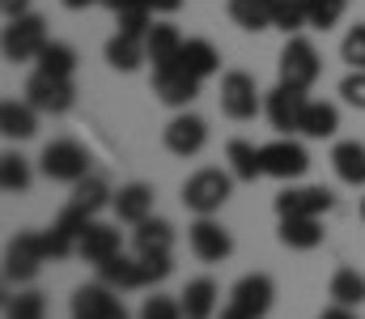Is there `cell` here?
I'll return each instance as SVG.
<instances>
[{"label": "cell", "instance_id": "obj_1", "mask_svg": "<svg viewBox=\"0 0 365 319\" xmlns=\"http://www.w3.org/2000/svg\"><path fill=\"white\" fill-rule=\"evenodd\" d=\"M38 171L47 175V179H56V183H81L86 175L93 171V158L90 149L81 145V141H73V136H60V141H51L47 149H43V158H38Z\"/></svg>", "mask_w": 365, "mask_h": 319}, {"label": "cell", "instance_id": "obj_2", "mask_svg": "<svg viewBox=\"0 0 365 319\" xmlns=\"http://www.w3.org/2000/svg\"><path fill=\"white\" fill-rule=\"evenodd\" d=\"M230 192H234V175L230 171H217V166H204V171H195L182 183V205L195 213V217H212V213H221V205L230 201Z\"/></svg>", "mask_w": 365, "mask_h": 319}, {"label": "cell", "instance_id": "obj_3", "mask_svg": "<svg viewBox=\"0 0 365 319\" xmlns=\"http://www.w3.org/2000/svg\"><path fill=\"white\" fill-rule=\"evenodd\" d=\"M276 73H280V86H293V90H306V94H310V86H314L319 73H323V60H319V51H314L310 39L289 34V43L280 47Z\"/></svg>", "mask_w": 365, "mask_h": 319}, {"label": "cell", "instance_id": "obj_4", "mask_svg": "<svg viewBox=\"0 0 365 319\" xmlns=\"http://www.w3.org/2000/svg\"><path fill=\"white\" fill-rule=\"evenodd\" d=\"M276 303V285L268 273H247L234 290H230V303H225V311L221 319H264L272 311Z\"/></svg>", "mask_w": 365, "mask_h": 319}, {"label": "cell", "instance_id": "obj_5", "mask_svg": "<svg viewBox=\"0 0 365 319\" xmlns=\"http://www.w3.org/2000/svg\"><path fill=\"white\" fill-rule=\"evenodd\" d=\"M47 43H51V34H47V21H43L38 13H21V17H13V21L4 26V39H0L9 64L38 60V51H43Z\"/></svg>", "mask_w": 365, "mask_h": 319}, {"label": "cell", "instance_id": "obj_6", "mask_svg": "<svg viewBox=\"0 0 365 319\" xmlns=\"http://www.w3.org/2000/svg\"><path fill=\"white\" fill-rule=\"evenodd\" d=\"M26 103L38 115H68L77 103V86H73V77H56V73L34 69L26 81Z\"/></svg>", "mask_w": 365, "mask_h": 319}, {"label": "cell", "instance_id": "obj_7", "mask_svg": "<svg viewBox=\"0 0 365 319\" xmlns=\"http://www.w3.org/2000/svg\"><path fill=\"white\" fill-rule=\"evenodd\" d=\"M43 264H47V243H43L38 230H21V234L9 243V251H4V277L17 281V285L34 281Z\"/></svg>", "mask_w": 365, "mask_h": 319}, {"label": "cell", "instance_id": "obj_8", "mask_svg": "<svg viewBox=\"0 0 365 319\" xmlns=\"http://www.w3.org/2000/svg\"><path fill=\"white\" fill-rule=\"evenodd\" d=\"M259 153H264V175L280 179V183H293V179H302L310 171V153L293 136H276L268 145H259Z\"/></svg>", "mask_w": 365, "mask_h": 319}, {"label": "cell", "instance_id": "obj_9", "mask_svg": "<svg viewBox=\"0 0 365 319\" xmlns=\"http://www.w3.org/2000/svg\"><path fill=\"white\" fill-rule=\"evenodd\" d=\"M221 111H225L230 119H238V123H247V119H255V115L264 111L259 86H255V77H251V73L234 69V73H225V77H221Z\"/></svg>", "mask_w": 365, "mask_h": 319}, {"label": "cell", "instance_id": "obj_10", "mask_svg": "<svg viewBox=\"0 0 365 319\" xmlns=\"http://www.w3.org/2000/svg\"><path fill=\"white\" fill-rule=\"evenodd\" d=\"M73 319H132L119 290H110L106 281H90L73 294Z\"/></svg>", "mask_w": 365, "mask_h": 319}, {"label": "cell", "instance_id": "obj_11", "mask_svg": "<svg viewBox=\"0 0 365 319\" xmlns=\"http://www.w3.org/2000/svg\"><path fill=\"white\" fill-rule=\"evenodd\" d=\"M162 141H166V149H170L175 158H195V153L208 145V119L195 115V111H175V119L166 123Z\"/></svg>", "mask_w": 365, "mask_h": 319}, {"label": "cell", "instance_id": "obj_12", "mask_svg": "<svg viewBox=\"0 0 365 319\" xmlns=\"http://www.w3.org/2000/svg\"><path fill=\"white\" fill-rule=\"evenodd\" d=\"M93 217L77 209V205H64V213L51 221V230L43 234V243H47V260H68V255H77V243H81V234H86V226H90Z\"/></svg>", "mask_w": 365, "mask_h": 319}, {"label": "cell", "instance_id": "obj_13", "mask_svg": "<svg viewBox=\"0 0 365 319\" xmlns=\"http://www.w3.org/2000/svg\"><path fill=\"white\" fill-rule=\"evenodd\" d=\"M187 243H191L195 260H204V264H221L234 251V238H230V230L217 217H195L191 230H187Z\"/></svg>", "mask_w": 365, "mask_h": 319}, {"label": "cell", "instance_id": "obj_14", "mask_svg": "<svg viewBox=\"0 0 365 319\" xmlns=\"http://www.w3.org/2000/svg\"><path fill=\"white\" fill-rule=\"evenodd\" d=\"M306 90H293V86H280L276 81V90L264 94V115H268V123H272L280 136H289V132H297L302 128V111H306Z\"/></svg>", "mask_w": 365, "mask_h": 319}, {"label": "cell", "instance_id": "obj_15", "mask_svg": "<svg viewBox=\"0 0 365 319\" xmlns=\"http://www.w3.org/2000/svg\"><path fill=\"white\" fill-rule=\"evenodd\" d=\"M276 217H323V213L336 209V196L327 188H284L276 192Z\"/></svg>", "mask_w": 365, "mask_h": 319}, {"label": "cell", "instance_id": "obj_16", "mask_svg": "<svg viewBox=\"0 0 365 319\" xmlns=\"http://www.w3.org/2000/svg\"><path fill=\"white\" fill-rule=\"evenodd\" d=\"M153 94H158L166 106H175V111H187V106L195 103V94H200V77H191V73L179 69V64L153 69Z\"/></svg>", "mask_w": 365, "mask_h": 319}, {"label": "cell", "instance_id": "obj_17", "mask_svg": "<svg viewBox=\"0 0 365 319\" xmlns=\"http://www.w3.org/2000/svg\"><path fill=\"white\" fill-rule=\"evenodd\" d=\"M119 251H123V234H119V226L98 221V217L86 226V234H81V243H77V255H81V260H90L93 268H98V264H106V260H110V255H119Z\"/></svg>", "mask_w": 365, "mask_h": 319}, {"label": "cell", "instance_id": "obj_18", "mask_svg": "<svg viewBox=\"0 0 365 319\" xmlns=\"http://www.w3.org/2000/svg\"><path fill=\"white\" fill-rule=\"evenodd\" d=\"M110 209H115V217H119L123 226H140L145 217H153V188H149V183H123V188L115 192Z\"/></svg>", "mask_w": 365, "mask_h": 319}, {"label": "cell", "instance_id": "obj_19", "mask_svg": "<svg viewBox=\"0 0 365 319\" xmlns=\"http://www.w3.org/2000/svg\"><path fill=\"white\" fill-rule=\"evenodd\" d=\"M132 247H136V255H170L175 251V226L166 217H145L132 230Z\"/></svg>", "mask_w": 365, "mask_h": 319}, {"label": "cell", "instance_id": "obj_20", "mask_svg": "<svg viewBox=\"0 0 365 319\" xmlns=\"http://www.w3.org/2000/svg\"><path fill=\"white\" fill-rule=\"evenodd\" d=\"M323 217H280V230L276 238L289 247V251H314L323 243Z\"/></svg>", "mask_w": 365, "mask_h": 319}, {"label": "cell", "instance_id": "obj_21", "mask_svg": "<svg viewBox=\"0 0 365 319\" xmlns=\"http://www.w3.org/2000/svg\"><path fill=\"white\" fill-rule=\"evenodd\" d=\"M145 51H149V64L153 69H170V64H179L182 34L170 21H153V30L145 34Z\"/></svg>", "mask_w": 365, "mask_h": 319}, {"label": "cell", "instance_id": "obj_22", "mask_svg": "<svg viewBox=\"0 0 365 319\" xmlns=\"http://www.w3.org/2000/svg\"><path fill=\"white\" fill-rule=\"evenodd\" d=\"M179 69H187V73H191V77H200V81H208V77L221 69V51H217L208 39H182Z\"/></svg>", "mask_w": 365, "mask_h": 319}, {"label": "cell", "instance_id": "obj_23", "mask_svg": "<svg viewBox=\"0 0 365 319\" xmlns=\"http://www.w3.org/2000/svg\"><path fill=\"white\" fill-rule=\"evenodd\" d=\"M331 171L340 183L349 188H365V145L361 141H340L331 149Z\"/></svg>", "mask_w": 365, "mask_h": 319}, {"label": "cell", "instance_id": "obj_24", "mask_svg": "<svg viewBox=\"0 0 365 319\" xmlns=\"http://www.w3.org/2000/svg\"><path fill=\"white\" fill-rule=\"evenodd\" d=\"M102 56H106V64H110L115 73H136V69L149 60V51H145V39H136V34H123V30H119V34L106 43V51H102Z\"/></svg>", "mask_w": 365, "mask_h": 319}, {"label": "cell", "instance_id": "obj_25", "mask_svg": "<svg viewBox=\"0 0 365 319\" xmlns=\"http://www.w3.org/2000/svg\"><path fill=\"white\" fill-rule=\"evenodd\" d=\"M225 162H230V175H234L238 183H255V179L264 175V153H259V145H251V141H230V145H225Z\"/></svg>", "mask_w": 365, "mask_h": 319}, {"label": "cell", "instance_id": "obj_26", "mask_svg": "<svg viewBox=\"0 0 365 319\" xmlns=\"http://www.w3.org/2000/svg\"><path fill=\"white\" fill-rule=\"evenodd\" d=\"M98 281H106L110 290H145L140 281V255H110L106 264H98Z\"/></svg>", "mask_w": 365, "mask_h": 319}, {"label": "cell", "instance_id": "obj_27", "mask_svg": "<svg viewBox=\"0 0 365 319\" xmlns=\"http://www.w3.org/2000/svg\"><path fill=\"white\" fill-rule=\"evenodd\" d=\"M276 4L280 0H230V21L242 30H272L276 26Z\"/></svg>", "mask_w": 365, "mask_h": 319}, {"label": "cell", "instance_id": "obj_28", "mask_svg": "<svg viewBox=\"0 0 365 319\" xmlns=\"http://www.w3.org/2000/svg\"><path fill=\"white\" fill-rule=\"evenodd\" d=\"M302 136H310V141H327V136H336L340 132V111H336V103H306V111H302V128H297Z\"/></svg>", "mask_w": 365, "mask_h": 319}, {"label": "cell", "instance_id": "obj_29", "mask_svg": "<svg viewBox=\"0 0 365 319\" xmlns=\"http://www.w3.org/2000/svg\"><path fill=\"white\" fill-rule=\"evenodd\" d=\"M179 303H182V315L187 319H212V311H217V281H212V277L187 281V290L179 294Z\"/></svg>", "mask_w": 365, "mask_h": 319}, {"label": "cell", "instance_id": "obj_30", "mask_svg": "<svg viewBox=\"0 0 365 319\" xmlns=\"http://www.w3.org/2000/svg\"><path fill=\"white\" fill-rule=\"evenodd\" d=\"M110 201H115L110 183H106L102 175H93V171H90L81 183H73V201H68V205H77V209L86 213V217H98V213L106 209Z\"/></svg>", "mask_w": 365, "mask_h": 319}, {"label": "cell", "instance_id": "obj_31", "mask_svg": "<svg viewBox=\"0 0 365 319\" xmlns=\"http://www.w3.org/2000/svg\"><path fill=\"white\" fill-rule=\"evenodd\" d=\"M0 132L9 136V141H26V136H34L38 132V111L30 103H0Z\"/></svg>", "mask_w": 365, "mask_h": 319}, {"label": "cell", "instance_id": "obj_32", "mask_svg": "<svg viewBox=\"0 0 365 319\" xmlns=\"http://www.w3.org/2000/svg\"><path fill=\"white\" fill-rule=\"evenodd\" d=\"M327 294H331V303H340V307H361L365 303V277L357 268H336V277H331V285H327Z\"/></svg>", "mask_w": 365, "mask_h": 319}, {"label": "cell", "instance_id": "obj_33", "mask_svg": "<svg viewBox=\"0 0 365 319\" xmlns=\"http://www.w3.org/2000/svg\"><path fill=\"white\" fill-rule=\"evenodd\" d=\"M34 69H43V73H56V77H73V73H77V51H73L68 43H56V39H51V43L38 51Z\"/></svg>", "mask_w": 365, "mask_h": 319}, {"label": "cell", "instance_id": "obj_34", "mask_svg": "<svg viewBox=\"0 0 365 319\" xmlns=\"http://www.w3.org/2000/svg\"><path fill=\"white\" fill-rule=\"evenodd\" d=\"M0 188H4L9 196L30 188V162H26L21 153H4V158H0Z\"/></svg>", "mask_w": 365, "mask_h": 319}, {"label": "cell", "instance_id": "obj_35", "mask_svg": "<svg viewBox=\"0 0 365 319\" xmlns=\"http://www.w3.org/2000/svg\"><path fill=\"white\" fill-rule=\"evenodd\" d=\"M344 4H349V0H306V21H310V30H331V26L344 17Z\"/></svg>", "mask_w": 365, "mask_h": 319}, {"label": "cell", "instance_id": "obj_36", "mask_svg": "<svg viewBox=\"0 0 365 319\" xmlns=\"http://www.w3.org/2000/svg\"><path fill=\"white\" fill-rule=\"evenodd\" d=\"M310 21H306V0H280L276 4V26L272 30H284V34H302Z\"/></svg>", "mask_w": 365, "mask_h": 319}, {"label": "cell", "instance_id": "obj_37", "mask_svg": "<svg viewBox=\"0 0 365 319\" xmlns=\"http://www.w3.org/2000/svg\"><path fill=\"white\" fill-rule=\"evenodd\" d=\"M4 315H9V319H47V303H43V294H38V290H26V294L9 298Z\"/></svg>", "mask_w": 365, "mask_h": 319}, {"label": "cell", "instance_id": "obj_38", "mask_svg": "<svg viewBox=\"0 0 365 319\" xmlns=\"http://www.w3.org/2000/svg\"><path fill=\"white\" fill-rule=\"evenodd\" d=\"M340 60H344L349 69H365V21H357V26L344 34V43H340Z\"/></svg>", "mask_w": 365, "mask_h": 319}, {"label": "cell", "instance_id": "obj_39", "mask_svg": "<svg viewBox=\"0 0 365 319\" xmlns=\"http://www.w3.org/2000/svg\"><path fill=\"white\" fill-rule=\"evenodd\" d=\"M140 319H187V315H182V303H179V298L153 294V298H145V307H140Z\"/></svg>", "mask_w": 365, "mask_h": 319}, {"label": "cell", "instance_id": "obj_40", "mask_svg": "<svg viewBox=\"0 0 365 319\" xmlns=\"http://www.w3.org/2000/svg\"><path fill=\"white\" fill-rule=\"evenodd\" d=\"M170 273H175V260L170 255H140V281H145V290L158 285V281H166Z\"/></svg>", "mask_w": 365, "mask_h": 319}, {"label": "cell", "instance_id": "obj_41", "mask_svg": "<svg viewBox=\"0 0 365 319\" xmlns=\"http://www.w3.org/2000/svg\"><path fill=\"white\" fill-rule=\"evenodd\" d=\"M340 98L349 106H357V111H365V69H353V73L340 81Z\"/></svg>", "mask_w": 365, "mask_h": 319}, {"label": "cell", "instance_id": "obj_42", "mask_svg": "<svg viewBox=\"0 0 365 319\" xmlns=\"http://www.w3.org/2000/svg\"><path fill=\"white\" fill-rule=\"evenodd\" d=\"M0 13H4V21H13V17L30 13V0H0Z\"/></svg>", "mask_w": 365, "mask_h": 319}, {"label": "cell", "instance_id": "obj_43", "mask_svg": "<svg viewBox=\"0 0 365 319\" xmlns=\"http://www.w3.org/2000/svg\"><path fill=\"white\" fill-rule=\"evenodd\" d=\"M319 319H357V311H353V307H340V303H331V307H327Z\"/></svg>", "mask_w": 365, "mask_h": 319}, {"label": "cell", "instance_id": "obj_44", "mask_svg": "<svg viewBox=\"0 0 365 319\" xmlns=\"http://www.w3.org/2000/svg\"><path fill=\"white\" fill-rule=\"evenodd\" d=\"M145 4H149L153 13H179L182 9V0H145Z\"/></svg>", "mask_w": 365, "mask_h": 319}, {"label": "cell", "instance_id": "obj_45", "mask_svg": "<svg viewBox=\"0 0 365 319\" xmlns=\"http://www.w3.org/2000/svg\"><path fill=\"white\" fill-rule=\"evenodd\" d=\"M110 13H128V9H136V4H145V0H102Z\"/></svg>", "mask_w": 365, "mask_h": 319}, {"label": "cell", "instance_id": "obj_46", "mask_svg": "<svg viewBox=\"0 0 365 319\" xmlns=\"http://www.w3.org/2000/svg\"><path fill=\"white\" fill-rule=\"evenodd\" d=\"M90 4H102V0H64V9H73V13L77 9H90Z\"/></svg>", "mask_w": 365, "mask_h": 319}, {"label": "cell", "instance_id": "obj_47", "mask_svg": "<svg viewBox=\"0 0 365 319\" xmlns=\"http://www.w3.org/2000/svg\"><path fill=\"white\" fill-rule=\"evenodd\" d=\"M361 221H365V201H361Z\"/></svg>", "mask_w": 365, "mask_h": 319}]
</instances>
